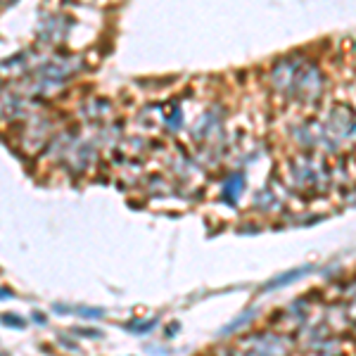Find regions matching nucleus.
I'll list each match as a JSON object with an SVG mask.
<instances>
[{"label":"nucleus","mask_w":356,"mask_h":356,"mask_svg":"<svg viewBox=\"0 0 356 356\" xmlns=\"http://www.w3.org/2000/svg\"><path fill=\"white\" fill-rule=\"evenodd\" d=\"M5 323H15V325H22V321H19V318H13V316H8V318H5Z\"/></svg>","instance_id":"1"}]
</instances>
